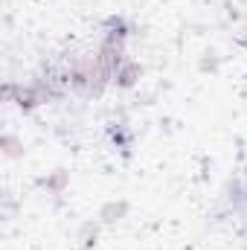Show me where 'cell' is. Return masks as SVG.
I'll return each mask as SVG.
<instances>
[{"label": "cell", "instance_id": "1", "mask_svg": "<svg viewBox=\"0 0 247 250\" xmlns=\"http://www.w3.org/2000/svg\"><path fill=\"white\" fill-rule=\"evenodd\" d=\"M140 73H143V67H140L137 62H125L123 67L117 70V79H114V82H117L120 87H131V84H137Z\"/></svg>", "mask_w": 247, "mask_h": 250}, {"label": "cell", "instance_id": "2", "mask_svg": "<svg viewBox=\"0 0 247 250\" xmlns=\"http://www.w3.org/2000/svg\"><path fill=\"white\" fill-rule=\"evenodd\" d=\"M125 212V204H108L105 209H102V221L105 224H111V221H120V215Z\"/></svg>", "mask_w": 247, "mask_h": 250}, {"label": "cell", "instance_id": "3", "mask_svg": "<svg viewBox=\"0 0 247 250\" xmlns=\"http://www.w3.org/2000/svg\"><path fill=\"white\" fill-rule=\"evenodd\" d=\"M64 184H67V175H64V172H59V175H53L50 181H44V187L50 189V192H56V195H59V192L64 189Z\"/></svg>", "mask_w": 247, "mask_h": 250}]
</instances>
